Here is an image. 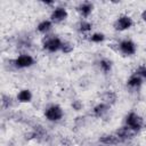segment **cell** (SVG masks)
Masks as SVG:
<instances>
[{"mask_svg":"<svg viewBox=\"0 0 146 146\" xmlns=\"http://www.w3.org/2000/svg\"><path fill=\"white\" fill-rule=\"evenodd\" d=\"M123 124L127 125L128 128H130L133 132L138 133L140 132L143 129H144V125H145V120L144 117L135 112V111H130L129 113H127V115L124 116V121H123Z\"/></svg>","mask_w":146,"mask_h":146,"instance_id":"cell-1","label":"cell"},{"mask_svg":"<svg viewBox=\"0 0 146 146\" xmlns=\"http://www.w3.org/2000/svg\"><path fill=\"white\" fill-rule=\"evenodd\" d=\"M64 115H65V113H64L63 107L59 104H56V103L49 104L43 110V116H44V119L48 122H51V123L60 122L64 119Z\"/></svg>","mask_w":146,"mask_h":146,"instance_id":"cell-2","label":"cell"},{"mask_svg":"<svg viewBox=\"0 0 146 146\" xmlns=\"http://www.w3.org/2000/svg\"><path fill=\"white\" fill-rule=\"evenodd\" d=\"M63 41L58 35L51 34V35H46L42 40V49L49 54H55L60 51L62 46H63Z\"/></svg>","mask_w":146,"mask_h":146,"instance_id":"cell-3","label":"cell"},{"mask_svg":"<svg viewBox=\"0 0 146 146\" xmlns=\"http://www.w3.org/2000/svg\"><path fill=\"white\" fill-rule=\"evenodd\" d=\"M35 64V58L29 54V52H22L19 55H17L13 60H11V65L16 68V70H25V68H30Z\"/></svg>","mask_w":146,"mask_h":146,"instance_id":"cell-4","label":"cell"},{"mask_svg":"<svg viewBox=\"0 0 146 146\" xmlns=\"http://www.w3.org/2000/svg\"><path fill=\"white\" fill-rule=\"evenodd\" d=\"M133 24H135L133 18L130 15H128V14H121V15H119L115 18V21L113 23V27L117 32H124V31L130 30L133 26Z\"/></svg>","mask_w":146,"mask_h":146,"instance_id":"cell-5","label":"cell"},{"mask_svg":"<svg viewBox=\"0 0 146 146\" xmlns=\"http://www.w3.org/2000/svg\"><path fill=\"white\" fill-rule=\"evenodd\" d=\"M117 50L127 57L133 56L137 52V44L131 40V39H122L119 43H117Z\"/></svg>","mask_w":146,"mask_h":146,"instance_id":"cell-6","label":"cell"},{"mask_svg":"<svg viewBox=\"0 0 146 146\" xmlns=\"http://www.w3.org/2000/svg\"><path fill=\"white\" fill-rule=\"evenodd\" d=\"M68 18V10L63 6H55L50 13L49 19L54 24H62Z\"/></svg>","mask_w":146,"mask_h":146,"instance_id":"cell-7","label":"cell"},{"mask_svg":"<svg viewBox=\"0 0 146 146\" xmlns=\"http://www.w3.org/2000/svg\"><path fill=\"white\" fill-rule=\"evenodd\" d=\"M114 133L116 135V137L119 138V140L121 141V144H123V143H129V141H131L136 136H137V133L136 132H133L130 128H128L127 125H121V127H119L115 131H114Z\"/></svg>","mask_w":146,"mask_h":146,"instance_id":"cell-8","label":"cell"},{"mask_svg":"<svg viewBox=\"0 0 146 146\" xmlns=\"http://www.w3.org/2000/svg\"><path fill=\"white\" fill-rule=\"evenodd\" d=\"M94 9H95V5L91 1H82L75 7V10L80 15L81 19H88L91 16Z\"/></svg>","mask_w":146,"mask_h":146,"instance_id":"cell-9","label":"cell"},{"mask_svg":"<svg viewBox=\"0 0 146 146\" xmlns=\"http://www.w3.org/2000/svg\"><path fill=\"white\" fill-rule=\"evenodd\" d=\"M110 110H111V106H108L103 102H98L91 108V116L95 119H102L110 112Z\"/></svg>","mask_w":146,"mask_h":146,"instance_id":"cell-10","label":"cell"},{"mask_svg":"<svg viewBox=\"0 0 146 146\" xmlns=\"http://www.w3.org/2000/svg\"><path fill=\"white\" fill-rule=\"evenodd\" d=\"M98 144H102L104 146H117L119 144H121V141L119 140V138L116 137V135L114 132L108 133H102L98 137Z\"/></svg>","mask_w":146,"mask_h":146,"instance_id":"cell-11","label":"cell"},{"mask_svg":"<svg viewBox=\"0 0 146 146\" xmlns=\"http://www.w3.org/2000/svg\"><path fill=\"white\" fill-rule=\"evenodd\" d=\"M100 98H102V102L107 104L108 106H113L117 103L119 100V95L116 91L112 90V89H107V90H104L103 94L100 95Z\"/></svg>","mask_w":146,"mask_h":146,"instance_id":"cell-12","label":"cell"},{"mask_svg":"<svg viewBox=\"0 0 146 146\" xmlns=\"http://www.w3.org/2000/svg\"><path fill=\"white\" fill-rule=\"evenodd\" d=\"M143 83H144V80L140 76H138L137 74H135V73H132L127 79V81H125L127 88H129L130 90H138V89H140Z\"/></svg>","mask_w":146,"mask_h":146,"instance_id":"cell-13","label":"cell"},{"mask_svg":"<svg viewBox=\"0 0 146 146\" xmlns=\"http://www.w3.org/2000/svg\"><path fill=\"white\" fill-rule=\"evenodd\" d=\"M32 99H33V94L27 88L19 89L17 95H16V100L19 104H29V103L32 102Z\"/></svg>","mask_w":146,"mask_h":146,"instance_id":"cell-14","label":"cell"},{"mask_svg":"<svg viewBox=\"0 0 146 146\" xmlns=\"http://www.w3.org/2000/svg\"><path fill=\"white\" fill-rule=\"evenodd\" d=\"M54 27V23L49 19V18H44L42 21H40L38 24H36V32L40 33V34H43V35H48V33L52 30Z\"/></svg>","mask_w":146,"mask_h":146,"instance_id":"cell-15","label":"cell"},{"mask_svg":"<svg viewBox=\"0 0 146 146\" xmlns=\"http://www.w3.org/2000/svg\"><path fill=\"white\" fill-rule=\"evenodd\" d=\"M97 67L103 74H108L113 70V62H112V59H110L107 57H103V58L98 59Z\"/></svg>","mask_w":146,"mask_h":146,"instance_id":"cell-16","label":"cell"},{"mask_svg":"<svg viewBox=\"0 0 146 146\" xmlns=\"http://www.w3.org/2000/svg\"><path fill=\"white\" fill-rule=\"evenodd\" d=\"M76 31L80 34H90L92 31V23L88 19H80L76 23Z\"/></svg>","mask_w":146,"mask_h":146,"instance_id":"cell-17","label":"cell"},{"mask_svg":"<svg viewBox=\"0 0 146 146\" xmlns=\"http://www.w3.org/2000/svg\"><path fill=\"white\" fill-rule=\"evenodd\" d=\"M87 39L91 43L99 44V43H103L106 40V35L103 32H92L89 35H87Z\"/></svg>","mask_w":146,"mask_h":146,"instance_id":"cell-18","label":"cell"},{"mask_svg":"<svg viewBox=\"0 0 146 146\" xmlns=\"http://www.w3.org/2000/svg\"><path fill=\"white\" fill-rule=\"evenodd\" d=\"M13 106H14V98L10 95L2 94V96H1V107H2V110L8 111Z\"/></svg>","mask_w":146,"mask_h":146,"instance_id":"cell-19","label":"cell"},{"mask_svg":"<svg viewBox=\"0 0 146 146\" xmlns=\"http://www.w3.org/2000/svg\"><path fill=\"white\" fill-rule=\"evenodd\" d=\"M73 50H74V44H73L71 41L64 40V41H63L62 49H60V52L64 54V55H68V54L73 52Z\"/></svg>","mask_w":146,"mask_h":146,"instance_id":"cell-20","label":"cell"},{"mask_svg":"<svg viewBox=\"0 0 146 146\" xmlns=\"http://www.w3.org/2000/svg\"><path fill=\"white\" fill-rule=\"evenodd\" d=\"M133 73L137 74L138 76H140L143 80H146V65H144V64L138 65V66L135 68Z\"/></svg>","mask_w":146,"mask_h":146,"instance_id":"cell-21","label":"cell"},{"mask_svg":"<svg viewBox=\"0 0 146 146\" xmlns=\"http://www.w3.org/2000/svg\"><path fill=\"white\" fill-rule=\"evenodd\" d=\"M71 108H72L73 111H75V112L82 111V108H83V103H82V100H80V99H73L72 103H71Z\"/></svg>","mask_w":146,"mask_h":146,"instance_id":"cell-22","label":"cell"},{"mask_svg":"<svg viewBox=\"0 0 146 146\" xmlns=\"http://www.w3.org/2000/svg\"><path fill=\"white\" fill-rule=\"evenodd\" d=\"M140 18H141V21H143L144 23H146V8L141 11V14H140Z\"/></svg>","mask_w":146,"mask_h":146,"instance_id":"cell-23","label":"cell"},{"mask_svg":"<svg viewBox=\"0 0 146 146\" xmlns=\"http://www.w3.org/2000/svg\"><path fill=\"white\" fill-rule=\"evenodd\" d=\"M96 146H104V145H102V144H98V145H96Z\"/></svg>","mask_w":146,"mask_h":146,"instance_id":"cell-24","label":"cell"}]
</instances>
